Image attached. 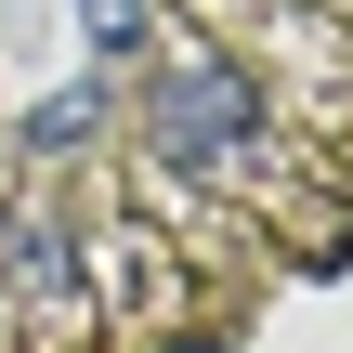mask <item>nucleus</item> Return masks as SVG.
<instances>
[{"label": "nucleus", "instance_id": "f257e3e1", "mask_svg": "<svg viewBox=\"0 0 353 353\" xmlns=\"http://www.w3.org/2000/svg\"><path fill=\"white\" fill-rule=\"evenodd\" d=\"M144 144L170 157V170H236L249 144H262V92L236 79V52H183V65H157V92H144Z\"/></svg>", "mask_w": 353, "mask_h": 353}, {"label": "nucleus", "instance_id": "7ed1b4c3", "mask_svg": "<svg viewBox=\"0 0 353 353\" xmlns=\"http://www.w3.org/2000/svg\"><path fill=\"white\" fill-rule=\"evenodd\" d=\"M92 118H105V79H65V92H39V105H26V144H79Z\"/></svg>", "mask_w": 353, "mask_h": 353}, {"label": "nucleus", "instance_id": "20e7f679", "mask_svg": "<svg viewBox=\"0 0 353 353\" xmlns=\"http://www.w3.org/2000/svg\"><path fill=\"white\" fill-rule=\"evenodd\" d=\"M0 249H13V288H26V301H65V236H52V223H13Z\"/></svg>", "mask_w": 353, "mask_h": 353}, {"label": "nucleus", "instance_id": "f03ea898", "mask_svg": "<svg viewBox=\"0 0 353 353\" xmlns=\"http://www.w3.org/2000/svg\"><path fill=\"white\" fill-rule=\"evenodd\" d=\"M79 39H92L105 65H131V52L157 39V0H79Z\"/></svg>", "mask_w": 353, "mask_h": 353}]
</instances>
